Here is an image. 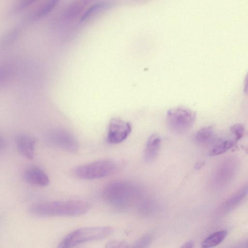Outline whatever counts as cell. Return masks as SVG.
I'll use <instances>...</instances> for the list:
<instances>
[{
  "mask_svg": "<svg viewBox=\"0 0 248 248\" xmlns=\"http://www.w3.org/2000/svg\"><path fill=\"white\" fill-rule=\"evenodd\" d=\"M50 144L71 153L77 152L79 144L76 138L68 131L62 128L50 130L46 135Z\"/></svg>",
  "mask_w": 248,
  "mask_h": 248,
  "instance_id": "8992f818",
  "label": "cell"
},
{
  "mask_svg": "<svg viewBox=\"0 0 248 248\" xmlns=\"http://www.w3.org/2000/svg\"><path fill=\"white\" fill-rule=\"evenodd\" d=\"M228 232L226 230H221L213 232L203 240L201 243L202 248H211L221 243L226 238Z\"/></svg>",
  "mask_w": 248,
  "mask_h": 248,
  "instance_id": "9a60e30c",
  "label": "cell"
},
{
  "mask_svg": "<svg viewBox=\"0 0 248 248\" xmlns=\"http://www.w3.org/2000/svg\"><path fill=\"white\" fill-rule=\"evenodd\" d=\"M20 33V31L18 28H15L11 30L4 36L2 43L4 45L11 43L18 37Z\"/></svg>",
  "mask_w": 248,
  "mask_h": 248,
  "instance_id": "ac0fdd59",
  "label": "cell"
},
{
  "mask_svg": "<svg viewBox=\"0 0 248 248\" xmlns=\"http://www.w3.org/2000/svg\"><path fill=\"white\" fill-rule=\"evenodd\" d=\"M244 92L248 95V72L247 73L244 80Z\"/></svg>",
  "mask_w": 248,
  "mask_h": 248,
  "instance_id": "603a6c76",
  "label": "cell"
},
{
  "mask_svg": "<svg viewBox=\"0 0 248 248\" xmlns=\"http://www.w3.org/2000/svg\"><path fill=\"white\" fill-rule=\"evenodd\" d=\"M151 241V237L150 236H146L138 240L133 246L135 248L146 247Z\"/></svg>",
  "mask_w": 248,
  "mask_h": 248,
  "instance_id": "7402d4cb",
  "label": "cell"
},
{
  "mask_svg": "<svg viewBox=\"0 0 248 248\" xmlns=\"http://www.w3.org/2000/svg\"><path fill=\"white\" fill-rule=\"evenodd\" d=\"M248 191V185L241 189L229 199L224 204V208L227 211L235 208L245 196Z\"/></svg>",
  "mask_w": 248,
  "mask_h": 248,
  "instance_id": "2e32d148",
  "label": "cell"
},
{
  "mask_svg": "<svg viewBox=\"0 0 248 248\" xmlns=\"http://www.w3.org/2000/svg\"><path fill=\"white\" fill-rule=\"evenodd\" d=\"M196 119V112L183 106L171 108L166 115L168 128L176 134H183L187 131L193 125Z\"/></svg>",
  "mask_w": 248,
  "mask_h": 248,
  "instance_id": "277c9868",
  "label": "cell"
},
{
  "mask_svg": "<svg viewBox=\"0 0 248 248\" xmlns=\"http://www.w3.org/2000/svg\"><path fill=\"white\" fill-rule=\"evenodd\" d=\"M132 130L131 124L118 118H112L108 123L107 140L111 144H118L124 141Z\"/></svg>",
  "mask_w": 248,
  "mask_h": 248,
  "instance_id": "52a82bcc",
  "label": "cell"
},
{
  "mask_svg": "<svg viewBox=\"0 0 248 248\" xmlns=\"http://www.w3.org/2000/svg\"><path fill=\"white\" fill-rule=\"evenodd\" d=\"M138 187L124 180L113 181L108 184L102 191V197L108 203L116 207H126L138 198Z\"/></svg>",
  "mask_w": 248,
  "mask_h": 248,
  "instance_id": "7a4b0ae2",
  "label": "cell"
},
{
  "mask_svg": "<svg viewBox=\"0 0 248 248\" xmlns=\"http://www.w3.org/2000/svg\"><path fill=\"white\" fill-rule=\"evenodd\" d=\"M93 0H73L63 10L61 15V20L70 22L81 16L87 7Z\"/></svg>",
  "mask_w": 248,
  "mask_h": 248,
  "instance_id": "ba28073f",
  "label": "cell"
},
{
  "mask_svg": "<svg viewBox=\"0 0 248 248\" xmlns=\"http://www.w3.org/2000/svg\"><path fill=\"white\" fill-rule=\"evenodd\" d=\"M38 0H18L16 5V10L21 11L30 6Z\"/></svg>",
  "mask_w": 248,
  "mask_h": 248,
  "instance_id": "44dd1931",
  "label": "cell"
},
{
  "mask_svg": "<svg viewBox=\"0 0 248 248\" xmlns=\"http://www.w3.org/2000/svg\"><path fill=\"white\" fill-rule=\"evenodd\" d=\"M128 244L125 241L120 240H113L106 244V248H128Z\"/></svg>",
  "mask_w": 248,
  "mask_h": 248,
  "instance_id": "ffe728a7",
  "label": "cell"
},
{
  "mask_svg": "<svg viewBox=\"0 0 248 248\" xmlns=\"http://www.w3.org/2000/svg\"><path fill=\"white\" fill-rule=\"evenodd\" d=\"M61 0H46L33 13L32 18H41L48 15L56 7Z\"/></svg>",
  "mask_w": 248,
  "mask_h": 248,
  "instance_id": "5bb4252c",
  "label": "cell"
},
{
  "mask_svg": "<svg viewBox=\"0 0 248 248\" xmlns=\"http://www.w3.org/2000/svg\"><path fill=\"white\" fill-rule=\"evenodd\" d=\"M35 144L34 138L26 134H19L16 138L18 151L26 158L31 159L34 157Z\"/></svg>",
  "mask_w": 248,
  "mask_h": 248,
  "instance_id": "30bf717a",
  "label": "cell"
},
{
  "mask_svg": "<svg viewBox=\"0 0 248 248\" xmlns=\"http://www.w3.org/2000/svg\"><path fill=\"white\" fill-rule=\"evenodd\" d=\"M231 131L235 136V141L239 140L243 136L244 127L240 124H237L232 126Z\"/></svg>",
  "mask_w": 248,
  "mask_h": 248,
  "instance_id": "d6986e66",
  "label": "cell"
},
{
  "mask_svg": "<svg viewBox=\"0 0 248 248\" xmlns=\"http://www.w3.org/2000/svg\"><path fill=\"white\" fill-rule=\"evenodd\" d=\"M235 141L227 140L214 146L210 151L211 155H221L233 147Z\"/></svg>",
  "mask_w": 248,
  "mask_h": 248,
  "instance_id": "e0dca14e",
  "label": "cell"
},
{
  "mask_svg": "<svg viewBox=\"0 0 248 248\" xmlns=\"http://www.w3.org/2000/svg\"><path fill=\"white\" fill-rule=\"evenodd\" d=\"M161 140L157 134H153L148 138L144 151V158L146 162L153 161L157 157L161 146Z\"/></svg>",
  "mask_w": 248,
  "mask_h": 248,
  "instance_id": "8fae6325",
  "label": "cell"
},
{
  "mask_svg": "<svg viewBox=\"0 0 248 248\" xmlns=\"http://www.w3.org/2000/svg\"><path fill=\"white\" fill-rule=\"evenodd\" d=\"M215 138L214 128L207 126L200 129L195 134L194 139L198 145L204 146L211 143Z\"/></svg>",
  "mask_w": 248,
  "mask_h": 248,
  "instance_id": "4fadbf2b",
  "label": "cell"
},
{
  "mask_svg": "<svg viewBox=\"0 0 248 248\" xmlns=\"http://www.w3.org/2000/svg\"><path fill=\"white\" fill-rule=\"evenodd\" d=\"M23 178L29 184L40 186H47L49 179L47 174L41 169L31 167L26 169L23 173Z\"/></svg>",
  "mask_w": 248,
  "mask_h": 248,
  "instance_id": "9c48e42d",
  "label": "cell"
},
{
  "mask_svg": "<svg viewBox=\"0 0 248 248\" xmlns=\"http://www.w3.org/2000/svg\"><path fill=\"white\" fill-rule=\"evenodd\" d=\"M115 162L110 160L94 161L76 167L73 174L77 177L85 180H94L109 176L117 170Z\"/></svg>",
  "mask_w": 248,
  "mask_h": 248,
  "instance_id": "5b68a950",
  "label": "cell"
},
{
  "mask_svg": "<svg viewBox=\"0 0 248 248\" xmlns=\"http://www.w3.org/2000/svg\"><path fill=\"white\" fill-rule=\"evenodd\" d=\"M112 4L108 1L96 2L89 6L80 17V22H84L89 20L102 12L110 8Z\"/></svg>",
  "mask_w": 248,
  "mask_h": 248,
  "instance_id": "7c38bea8",
  "label": "cell"
},
{
  "mask_svg": "<svg viewBox=\"0 0 248 248\" xmlns=\"http://www.w3.org/2000/svg\"><path fill=\"white\" fill-rule=\"evenodd\" d=\"M110 227H86L76 230L67 235L59 244V248H71L89 242L102 240L113 232Z\"/></svg>",
  "mask_w": 248,
  "mask_h": 248,
  "instance_id": "3957f363",
  "label": "cell"
},
{
  "mask_svg": "<svg viewBox=\"0 0 248 248\" xmlns=\"http://www.w3.org/2000/svg\"><path fill=\"white\" fill-rule=\"evenodd\" d=\"M193 242L189 241L186 243L182 247V248H190L193 247Z\"/></svg>",
  "mask_w": 248,
  "mask_h": 248,
  "instance_id": "cb8c5ba5",
  "label": "cell"
},
{
  "mask_svg": "<svg viewBox=\"0 0 248 248\" xmlns=\"http://www.w3.org/2000/svg\"><path fill=\"white\" fill-rule=\"evenodd\" d=\"M90 208L87 202L74 200L35 203L31 206L30 211L39 217H76L86 213Z\"/></svg>",
  "mask_w": 248,
  "mask_h": 248,
  "instance_id": "6da1fadb",
  "label": "cell"
}]
</instances>
